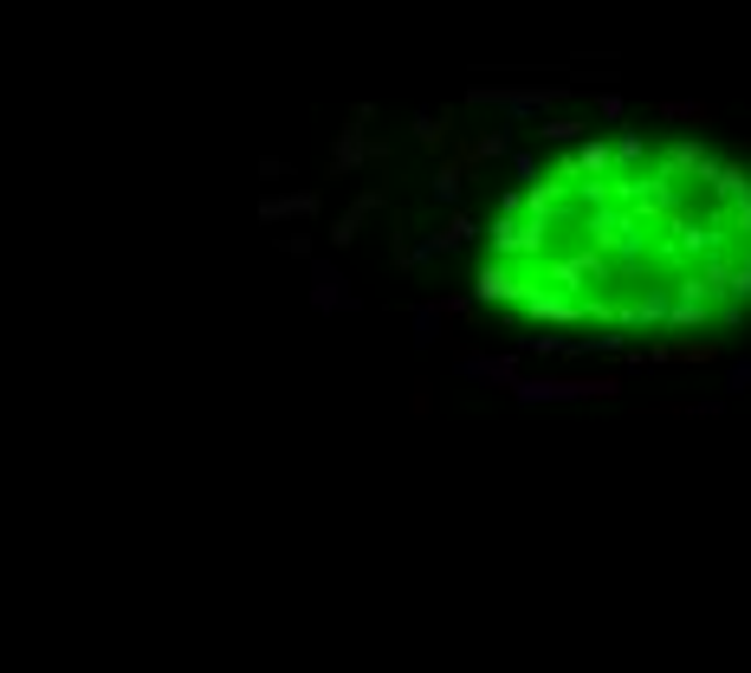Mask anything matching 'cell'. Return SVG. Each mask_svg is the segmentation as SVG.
Segmentation results:
<instances>
[{
    "label": "cell",
    "mask_w": 751,
    "mask_h": 673,
    "mask_svg": "<svg viewBox=\"0 0 751 673\" xmlns=\"http://www.w3.org/2000/svg\"><path fill=\"white\" fill-rule=\"evenodd\" d=\"M609 395H622V382H609V375H519L512 382V402H609Z\"/></svg>",
    "instance_id": "1"
},
{
    "label": "cell",
    "mask_w": 751,
    "mask_h": 673,
    "mask_svg": "<svg viewBox=\"0 0 751 673\" xmlns=\"http://www.w3.org/2000/svg\"><path fill=\"white\" fill-rule=\"evenodd\" d=\"M473 299L512 318V311L525 304V272H519L512 260H492V253H487V260H480V272H473Z\"/></svg>",
    "instance_id": "2"
},
{
    "label": "cell",
    "mask_w": 751,
    "mask_h": 673,
    "mask_svg": "<svg viewBox=\"0 0 751 673\" xmlns=\"http://www.w3.org/2000/svg\"><path fill=\"white\" fill-rule=\"evenodd\" d=\"M311 311H324V318L331 311H357V292L338 279V265H324V260L311 265Z\"/></svg>",
    "instance_id": "3"
},
{
    "label": "cell",
    "mask_w": 751,
    "mask_h": 673,
    "mask_svg": "<svg viewBox=\"0 0 751 673\" xmlns=\"http://www.w3.org/2000/svg\"><path fill=\"white\" fill-rule=\"evenodd\" d=\"M460 375H467V382H499V389H512V382H519V356H460Z\"/></svg>",
    "instance_id": "4"
},
{
    "label": "cell",
    "mask_w": 751,
    "mask_h": 673,
    "mask_svg": "<svg viewBox=\"0 0 751 673\" xmlns=\"http://www.w3.org/2000/svg\"><path fill=\"white\" fill-rule=\"evenodd\" d=\"M311 214H318V194H286V201L272 194L266 201V221H311Z\"/></svg>",
    "instance_id": "5"
},
{
    "label": "cell",
    "mask_w": 751,
    "mask_h": 673,
    "mask_svg": "<svg viewBox=\"0 0 751 673\" xmlns=\"http://www.w3.org/2000/svg\"><path fill=\"white\" fill-rule=\"evenodd\" d=\"M725 299H732V304H745V311H751V247L739 253V265H732V279H725Z\"/></svg>",
    "instance_id": "6"
},
{
    "label": "cell",
    "mask_w": 751,
    "mask_h": 673,
    "mask_svg": "<svg viewBox=\"0 0 751 673\" xmlns=\"http://www.w3.org/2000/svg\"><path fill=\"white\" fill-rule=\"evenodd\" d=\"M370 214H376V194H363V201H357V208L338 221V233H331V240H338V247H350V240H357V227L370 221Z\"/></svg>",
    "instance_id": "7"
},
{
    "label": "cell",
    "mask_w": 751,
    "mask_h": 673,
    "mask_svg": "<svg viewBox=\"0 0 751 673\" xmlns=\"http://www.w3.org/2000/svg\"><path fill=\"white\" fill-rule=\"evenodd\" d=\"M357 162H363V137H357V130H350V137H343V150H338V175H350V169H357Z\"/></svg>",
    "instance_id": "8"
},
{
    "label": "cell",
    "mask_w": 751,
    "mask_h": 673,
    "mask_svg": "<svg viewBox=\"0 0 751 673\" xmlns=\"http://www.w3.org/2000/svg\"><path fill=\"white\" fill-rule=\"evenodd\" d=\"M460 182H467L460 169H441V175H434V194H441V201H460Z\"/></svg>",
    "instance_id": "9"
},
{
    "label": "cell",
    "mask_w": 751,
    "mask_h": 673,
    "mask_svg": "<svg viewBox=\"0 0 751 673\" xmlns=\"http://www.w3.org/2000/svg\"><path fill=\"white\" fill-rule=\"evenodd\" d=\"M725 389H732V395H751V356H745V363H732V370H725Z\"/></svg>",
    "instance_id": "10"
}]
</instances>
